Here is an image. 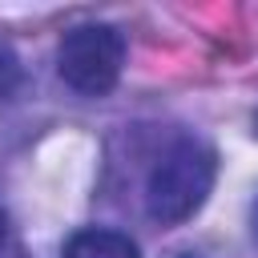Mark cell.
I'll return each instance as SVG.
<instances>
[{"label":"cell","mask_w":258,"mask_h":258,"mask_svg":"<svg viewBox=\"0 0 258 258\" xmlns=\"http://www.w3.org/2000/svg\"><path fill=\"white\" fill-rule=\"evenodd\" d=\"M254 133H258V113H254Z\"/></svg>","instance_id":"8"},{"label":"cell","mask_w":258,"mask_h":258,"mask_svg":"<svg viewBox=\"0 0 258 258\" xmlns=\"http://www.w3.org/2000/svg\"><path fill=\"white\" fill-rule=\"evenodd\" d=\"M177 258H202V254H177Z\"/></svg>","instance_id":"7"},{"label":"cell","mask_w":258,"mask_h":258,"mask_svg":"<svg viewBox=\"0 0 258 258\" xmlns=\"http://www.w3.org/2000/svg\"><path fill=\"white\" fill-rule=\"evenodd\" d=\"M218 181V153L202 137H177L145 181V214L157 226L189 222Z\"/></svg>","instance_id":"1"},{"label":"cell","mask_w":258,"mask_h":258,"mask_svg":"<svg viewBox=\"0 0 258 258\" xmlns=\"http://www.w3.org/2000/svg\"><path fill=\"white\" fill-rule=\"evenodd\" d=\"M4 242H8V214H4V206H0V250H4Z\"/></svg>","instance_id":"5"},{"label":"cell","mask_w":258,"mask_h":258,"mask_svg":"<svg viewBox=\"0 0 258 258\" xmlns=\"http://www.w3.org/2000/svg\"><path fill=\"white\" fill-rule=\"evenodd\" d=\"M60 258H141L137 242L121 230L109 226H81L77 234H69Z\"/></svg>","instance_id":"3"},{"label":"cell","mask_w":258,"mask_h":258,"mask_svg":"<svg viewBox=\"0 0 258 258\" xmlns=\"http://www.w3.org/2000/svg\"><path fill=\"white\" fill-rule=\"evenodd\" d=\"M250 230H254V242H258V202H254V210H250Z\"/></svg>","instance_id":"6"},{"label":"cell","mask_w":258,"mask_h":258,"mask_svg":"<svg viewBox=\"0 0 258 258\" xmlns=\"http://www.w3.org/2000/svg\"><path fill=\"white\" fill-rule=\"evenodd\" d=\"M20 81H24V69H20V56H16V48L0 36V101H8V97H16V89H20Z\"/></svg>","instance_id":"4"},{"label":"cell","mask_w":258,"mask_h":258,"mask_svg":"<svg viewBox=\"0 0 258 258\" xmlns=\"http://www.w3.org/2000/svg\"><path fill=\"white\" fill-rule=\"evenodd\" d=\"M125 36L113 24H77L56 44V77L81 97H105L121 81Z\"/></svg>","instance_id":"2"}]
</instances>
